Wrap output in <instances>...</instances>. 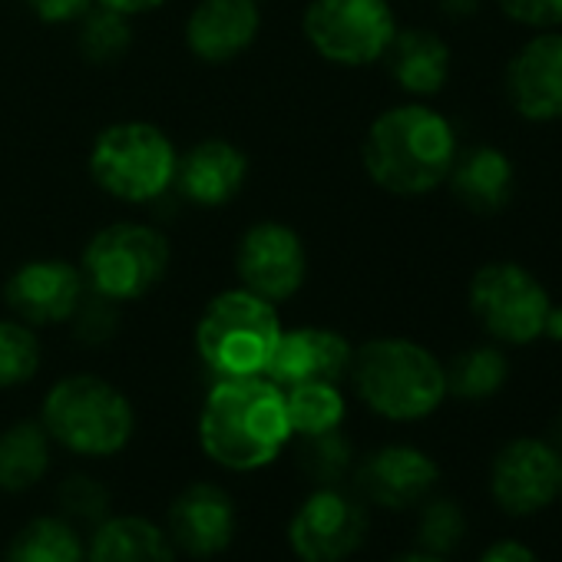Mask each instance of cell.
<instances>
[{
    "label": "cell",
    "mask_w": 562,
    "mask_h": 562,
    "mask_svg": "<svg viewBox=\"0 0 562 562\" xmlns=\"http://www.w3.org/2000/svg\"><path fill=\"white\" fill-rule=\"evenodd\" d=\"M41 424L50 440L80 457H113L136 430V411L130 397L97 374L60 378L41 407Z\"/></svg>",
    "instance_id": "8992f818"
},
{
    "label": "cell",
    "mask_w": 562,
    "mask_h": 562,
    "mask_svg": "<svg viewBox=\"0 0 562 562\" xmlns=\"http://www.w3.org/2000/svg\"><path fill=\"white\" fill-rule=\"evenodd\" d=\"M289 424L295 437H318L341 430L348 417V401L341 384H299L285 391Z\"/></svg>",
    "instance_id": "cb8c5ba5"
},
{
    "label": "cell",
    "mask_w": 562,
    "mask_h": 562,
    "mask_svg": "<svg viewBox=\"0 0 562 562\" xmlns=\"http://www.w3.org/2000/svg\"><path fill=\"white\" fill-rule=\"evenodd\" d=\"M77 50L87 64L110 67L120 64L133 47V18H123L110 8L93 4L77 24Z\"/></svg>",
    "instance_id": "484cf974"
},
{
    "label": "cell",
    "mask_w": 562,
    "mask_h": 562,
    "mask_svg": "<svg viewBox=\"0 0 562 562\" xmlns=\"http://www.w3.org/2000/svg\"><path fill=\"white\" fill-rule=\"evenodd\" d=\"M559 493H562V457H559Z\"/></svg>",
    "instance_id": "ab89813d"
},
{
    "label": "cell",
    "mask_w": 562,
    "mask_h": 562,
    "mask_svg": "<svg viewBox=\"0 0 562 562\" xmlns=\"http://www.w3.org/2000/svg\"><path fill=\"white\" fill-rule=\"evenodd\" d=\"M285 391L261 378H222L199 411V443L225 470L251 473L281 457L292 440Z\"/></svg>",
    "instance_id": "6da1fadb"
},
{
    "label": "cell",
    "mask_w": 562,
    "mask_h": 562,
    "mask_svg": "<svg viewBox=\"0 0 562 562\" xmlns=\"http://www.w3.org/2000/svg\"><path fill=\"white\" fill-rule=\"evenodd\" d=\"M176 546L169 532L143 516H106L97 522L90 562H172Z\"/></svg>",
    "instance_id": "7402d4cb"
},
{
    "label": "cell",
    "mask_w": 562,
    "mask_h": 562,
    "mask_svg": "<svg viewBox=\"0 0 562 562\" xmlns=\"http://www.w3.org/2000/svg\"><path fill=\"white\" fill-rule=\"evenodd\" d=\"M70 325H74V331H77L80 341H87V345H103V341H110L113 331H116V305H110V302H103V299H97V295H87V302H83L80 312L70 318Z\"/></svg>",
    "instance_id": "1f68e13d"
},
{
    "label": "cell",
    "mask_w": 562,
    "mask_h": 562,
    "mask_svg": "<svg viewBox=\"0 0 562 562\" xmlns=\"http://www.w3.org/2000/svg\"><path fill=\"white\" fill-rule=\"evenodd\" d=\"M467 302L480 328L499 345H532L542 338L552 308L542 281L516 261H490L476 268Z\"/></svg>",
    "instance_id": "9c48e42d"
},
{
    "label": "cell",
    "mask_w": 562,
    "mask_h": 562,
    "mask_svg": "<svg viewBox=\"0 0 562 562\" xmlns=\"http://www.w3.org/2000/svg\"><path fill=\"white\" fill-rule=\"evenodd\" d=\"M248 182V156L238 143L225 136H205L179 153L176 192L195 209L228 205Z\"/></svg>",
    "instance_id": "e0dca14e"
},
{
    "label": "cell",
    "mask_w": 562,
    "mask_h": 562,
    "mask_svg": "<svg viewBox=\"0 0 562 562\" xmlns=\"http://www.w3.org/2000/svg\"><path fill=\"white\" fill-rule=\"evenodd\" d=\"M443 374H447V394L460 401H486L503 391L509 378V364L499 348L480 345L457 355L450 368H443Z\"/></svg>",
    "instance_id": "d4e9b609"
},
{
    "label": "cell",
    "mask_w": 562,
    "mask_h": 562,
    "mask_svg": "<svg viewBox=\"0 0 562 562\" xmlns=\"http://www.w3.org/2000/svg\"><path fill=\"white\" fill-rule=\"evenodd\" d=\"M261 34L258 0H195L182 37L199 64L225 67L245 57Z\"/></svg>",
    "instance_id": "9a60e30c"
},
{
    "label": "cell",
    "mask_w": 562,
    "mask_h": 562,
    "mask_svg": "<svg viewBox=\"0 0 562 562\" xmlns=\"http://www.w3.org/2000/svg\"><path fill=\"white\" fill-rule=\"evenodd\" d=\"M453 123L427 103H401L374 116L361 162L371 182L391 195L417 199L440 189L457 159Z\"/></svg>",
    "instance_id": "7a4b0ae2"
},
{
    "label": "cell",
    "mask_w": 562,
    "mask_h": 562,
    "mask_svg": "<svg viewBox=\"0 0 562 562\" xmlns=\"http://www.w3.org/2000/svg\"><path fill=\"white\" fill-rule=\"evenodd\" d=\"M437 8L453 21H463V18H473L480 11V0H437Z\"/></svg>",
    "instance_id": "8d00e7d4"
},
{
    "label": "cell",
    "mask_w": 562,
    "mask_h": 562,
    "mask_svg": "<svg viewBox=\"0 0 562 562\" xmlns=\"http://www.w3.org/2000/svg\"><path fill=\"white\" fill-rule=\"evenodd\" d=\"M235 274L241 289L281 308L308 281L305 238L289 222L278 218L251 222L235 245Z\"/></svg>",
    "instance_id": "30bf717a"
},
{
    "label": "cell",
    "mask_w": 562,
    "mask_h": 562,
    "mask_svg": "<svg viewBox=\"0 0 562 562\" xmlns=\"http://www.w3.org/2000/svg\"><path fill=\"white\" fill-rule=\"evenodd\" d=\"M302 34L325 64L361 70L384 60L397 18L387 0H308Z\"/></svg>",
    "instance_id": "ba28073f"
},
{
    "label": "cell",
    "mask_w": 562,
    "mask_h": 562,
    "mask_svg": "<svg viewBox=\"0 0 562 562\" xmlns=\"http://www.w3.org/2000/svg\"><path fill=\"white\" fill-rule=\"evenodd\" d=\"M506 100L529 123L562 120V34L542 31L506 67Z\"/></svg>",
    "instance_id": "2e32d148"
},
{
    "label": "cell",
    "mask_w": 562,
    "mask_h": 562,
    "mask_svg": "<svg viewBox=\"0 0 562 562\" xmlns=\"http://www.w3.org/2000/svg\"><path fill=\"white\" fill-rule=\"evenodd\" d=\"M100 8H110L123 18H146V14H156L159 8H166L169 0H97Z\"/></svg>",
    "instance_id": "d590c367"
},
{
    "label": "cell",
    "mask_w": 562,
    "mask_h": 562,
    "mask_svg": "<svg viewBox=\"0 0 562 562\" xmlns=\"http://www.w3.org/2000/svg\"><path fill=\"white\" fill-rule=\"evenodd\" d=\"M172 248L162 228L149 222L103 225L80 255L87 292L110 305H133L166 278Z\"/></svg>",
    "instance_id": "52a82bcc"
},
{
    "label": "cell",
    "mask_w": 562,
    "mask_h": 562,
    "mask_svg": "<svg viewBox=\"0 0 562 562\" xmlns=\"http://www.w3.org/2000/svg\"><path fill=\"white\" fill-rule=\"evenodd\" d=\"M179 149L166 130L146 120L103 126L87 153L90 179L123 205H153L176 186Z\"/></svg>",
    "instance_id": "277c9868"
},
{
    "label": "cell",
    "mask_w": 562,
    "mask_h": 562,
    "mask_svg": "<svg viewBox=\"0 0 562 562\" xmlns=\"http://www.w3.org/2000/svg\"><path fill=\"white\" fill-rule=\"evenodd\" d=\"M542 338H552V341H562V308H549L546 315V325H542Z\"/></svg>",
    "instance_id": "74e56055"
},
{
    "label": "cell",
    "mask_w": 562,
    "mask_h": 562,
    "mask_svg": "<svg viewBox=\"0 0 562 562\" xmlns=\"http://www.w3.org/2000/svg\"><path fill=\"white\" fill-rule=\"evenodd\" d=\"M348 378L378 417L397 424L430 417L447 397L443 364L411 338H374L355 348Z\"/></svg>",
    "instance_id": "3957f363"
},
{
    "label": "cell",
    "mask_w": 562,
    "mask_h": 562,
    "mask_svg": "<svg viewBox=\"0 0 562 562\" xmlns=\"http://www.w3.org/2000/svg\"><path fill=\"white\" fill-rule=\"evenodd\" d=\"M87 295L90 292L80 265L67 258H31L18 265L4 281V302L11 315L31 328L70 325Z\"/></svg>",
    "instance_id": "8fae6325"
},
{
    "label": "cell",
    "mask_w": 562,
    "mask_h": 562,
    "mask_svg": "<svg viewBox=\"0 0 562 562\" xmlns=\"http://www.w3.org/2000/svg\"><path fill=\"white\" fill-rule=\"evenodd\" d=\"M467 526H463V513L457 503L450 499H434L427 503L424 516H420V546L434 555H447L460 546Z\"/></svg>",
    "instance_id": "f546056e"
},
{
    "label": "cell",
    "mask_w": 562,
    "mask_h": 562,
    "mask_svg": "<svg viewBox=\"0 0 562 562\" xmlns=\"http://www.w3.org/2000/svg\"><path fill=\"white\" fill-rule=\"evenodd\" d=\"M496 4L509 21L522 27L549 31L562 24V0H496Z\"/></svg>",
    "instance_id": "d6a6232c"
},
{
    "label": "cell",
    "mask_w": 562,
    "mask_h": 562,
    "mask_svg": "<svg viewBox=\"0 0 562 562\" xmlns=\"http://www.w3.org/2000/svg\"><path fill=\"white\" fill-rule=\"evenodd\" d=\"M50 434L41 420H18L0 434V486L21 493L50 467Z\"/></svg>",
    "instance_id": "603a6c76"
},
{
    "label": "cell",
    "mask_w": 562,
    "mask_h": 562,
    "mask_svg": "<svg viewBox=\"0 0 562 562\" xmlns=\"http://www.w3.org/2000/svg\"><path fill=\"white\" fill-rule=\"evenodd\" d=\"M41 371V338L21 318H0V387H21Z\"/></svg>",
    "instance_id": "83f0119b"
},
{
    "label": "cell",
    "mask_w": 562,
    "mask_h": 562,
    "mask_svg": "<svg viewBox=\"0 0 562 562\" xmlns=\"http://www.w3.org/2000/svg\"><path fill=\"white\" fill-rule=\"evenodd\" d=\"M8 562H83V542L67 519H37L18 532Z\"/></svg>",
    "instance_id": "4316f807"
},
{
    "label": "cell",
    "mask_w": 562,
    "mask_h": 562,
    "mask_svg": "<svg viewBox=\"0 0 562 562\" xmlns=\"http://www.w3.org/2000/svg\"><path fill=\"white\" fill-rule=\"evenodd\" d=\"M278 305L235 285L205 302L195 322V351L222 378H261L281 338Z\"/></svg>",
    "instance_id": "5b68a950"
},
{
    "label": "cell",
    "mask_w": 562,
    "mask_h": 562,
    "mask_svg": "<svg viewBox=\"0 0 562 562\" xmlns=\"http://www.w3.org/2000/svg\"><path fill=\"white\" fill-rule=\"evenodd\" d=\"M440 480V467L417 447L407 443H391L374 450L361 470H358V486L368 499L387 509H407L420 503Z\"/></svg>",
    "instance_id": "d6986e66"
},
{
    "label": "cell",
    "mask_w": 562,
    "mask_h": 562,
    "mask_svg": "<svg viewBox=\"0 0 562 562\" xmlns=\"http://www.w3.org/2000/svg\"><path fill=\"white\" fill-rule=\"evenodd\" d=\"M235 503L215 483H195L169 506V539L189 555L209 559L225 552L235 539Z\"/></svg>",
    "instance_id": "ac0fdd59"
},
{
    "label": "cell",
    "mask_w": 562,
    "mask_h": 562,
    "mask_svg": "<svg viewBox=\"0 0 562 562\" xmlns=\"http://www.w3.org/2000/svg\"><path fill=\"white\" fill-rule=\"evenodd\" d=\"M60 509L67 519L74 522H103L110 516V493L103 483H97L93 476H70L64 480L60 493Z\"/></svg>",
    "instance_id": "4dcf8cb0"
},
{
    "label": "cell",
    "mask_w": 562,
    "mask_h": 562,
    "mask_svg": "<svg viewBox=\"0 0 562 562\" xmlns=\"http://www.w3.org/2000/svg\"><path fill=\"white\" fill-rule=\"evenodd\" d=\"M305 447H302V467L312 480L318 483H338L351 463H355V450H351V440L341 434V430H331V434H318V437H302Z\"/></svg>",
    "instance_id": "f1b7e54d"
},
{
    "label": "cell",
    "mask_w": 562,
    "mask_h": 562,
    "mask_svg": "<svg viewBox=\"0 0 562 562\" xmlns=\"http://www.w3.org/2000/svg\"><path fill=\"white\" fill-rule=\"evenodd\" d=\"M368 526V513L355 496L322 486L292 516L289 542L305 562H345L364 546Z\"/></svg>",
    "instance_id": "7c38bea8"
},
{
    "label": "cell",
    "mask_w": 562,
    "mask_h": 562,
    "mask_svg": "<svg viewBox=\"0 0 562 562\" xmlns=\"http://www.w3.org/2000/svg\"><path fill=\"white\" fill-rule=\"evenodd\" d=\"M384 64L394 83L411 97H434L450 80V47L427 27H397Z\"/></svg>",
    "instance_id": "44dd1931"
},
{
    "label": "cell",
    "mask_w": 562,
    "mask_h": 562,
    "mask_svg": "<svg viewBox=\"0 0 562 562\" xmlns=\"http://www.w3.org/2000/svg\"><path fill=\"white\" fill-rule=\"evenodd\" d=\"M391 562H447L443 555H434V552H407V555H397V559H391Z\"/></svg>",
    "instance_id": "f35d334b"
},
{
    "label": "cell",
    "mask_w": 562,
    "mask_h": 562,
    "mask_svg": "<svg viewBox=\"0 0 562 562\" xmlns=\"http://www.w3.org/2000/svg\"><path fill=\"white\" fill-rule=\"evenodd\" d=\"M447 182L460 205H467L476 215H496L513 199L516 169L503 149L473 146L467 153H457Z\"/></svg>",
    "instance_id": "ffe728a7"
},
{
    "label": "cell",
    "mask_w": 562,
    "mask_h": 562,
    "mask_svg": "<svg viewBox=\"0 0 562 562\" xmlns=\"http://www.w3.org/2000/svg\"><path fill=\"white\" fill-rule=\"evenodd\" d=\"M21 4L41 21V24H50V27H74L97 0H21Z\"/></svg>",
    "instance_id": "836d02e7"
},
{
    "label": "cell",
    "mask_w": 562,
    "mask_h": 562,
    "mask_svg": "<svg viewBox=\"0 0 562 562\" xmlns=\"http://www.w3.org/2000/svg\"><path fill=\"white\" fill-rule=\"evenodd\" d=\"M480 562H539V559H536V552L526 549L522 542H516V539H499V542H493V546L480 555Z\"/></svg>",
    "instance_id": "e575fe53"
},
{
    "label": "cell",
    "mask_w": 562,
    "mask_h": 562,
    "mask_svg": "<svg viewBox=\"0 0 562 562\" xmlns=\"http://www.w3.org/2000/svg\"><path fill=\"white\" fill-rule=\"evenodd\" d=\"M490 493L513 516H529V513L546 509L559 496V457H555V450L536 437L509 440L493 457Z\"/></svg>",
    "instance_id": "5bb4252c"
},
{
    "label": "cell",
    "mask_w": 562,
    "mask_h": 562,
    "mask_svg": "<svg viewBox=\"0 0 562 562\" xmlns=\"http://www.w3.org/2000/svg\"><path fill=\"white\" fill-rule=\"evenodd\" d=\"M351 361H355V345L335 328H322V325L281 328L265 378L281 391L299 384H341L351 371Z\"/></svg>",
    "instance_id": "4fadbf2b"
}]
</instances>
